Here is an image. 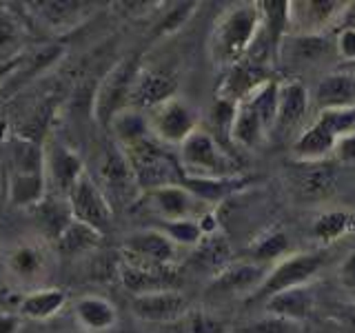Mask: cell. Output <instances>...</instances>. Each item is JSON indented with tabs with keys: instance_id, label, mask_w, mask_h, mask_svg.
Wrapping results in <instances>:
<instances>
[{
	"instance_id": "obj_17",
	"label": "cell",
	"mask_w": 355,
	"mask_h": 333,
	"mask_svg": "<svg viewBox=\"0 0 355 333\" xmlns=\"http://www.w3.org/2000/svg\"><path fill=\"white\" fill-rule=\"evenodd\" d=\"M269 71H266V65L247 56L244 60L236 62L229 69H225V76L218 85L216 98L220 100H229V103L238 105L240 100H244L247 96H251L255 89H258L262 83L269 80Z\"/></svg>"
},
{
	"instance_id": "obj_36",
	"label": "cell",
	"mask_w": 355,
	"mask_h": 333,
	"mask_svg": "<svg viewBox=\"0 0 355 333\" xmlns=\"http://www.w3.org/2000/svg\"><path fill=\"white\" fill-rule=\"evenodd\" d=\"M244 100H249L253 109L258 111V116L262 118L266 131H273L275 127V114H277V80L269 78L266 83H262L251 96Z\"/></svg>"
},
{
	"instance_id": "obj_27",
	"label": "cell",
	"mask_w": 355,
	"mask_h": 333,
	"mask_svg": "<svg viewBox=\"0 0 355 333\" xmlns=\"http://www.w3.org/2000/svg\"><path fill=\"white\" fill-rule=\"evenodd\" d=\"M118 275L122 287L131 296H142L151 291H162V289H175V269H151V266H138L127 260H120Z\"/></svg>"
},
{
	"instance_id": "obj_44",
	"label": "cell",
	"mask_w": 355,
	"mask_h": 333,
	"mask_svg": "<svg viewBox=\"0 0 355 333\" xmlns=\"http://www.w3.org/2000/svg\"><path fill=\"white\" fill-rule=\"evenodd\" d=\"M22 318L18 314H0V333H20Z\"/></svg>"
},
{
	"instance_id": "obj_46",
	"label": "cell",
	"mask_w": 355,
	"mask_h": 333,
	"mask_svg": "<svg viewBox=\"0 0 355 333\" xmlns=\"http://www.w3.org/2000/svg\"><path fill=\"white\" fill-rule=\"evenodd\" d=\"M62 333H87V331H83V329H80V331H62Z\"/></svg>"
},
{
	"instance_id": "obj_30",
	"label": "cell",
	"mask_w": 355,
	"mask_h": 333,
	"mask_svg": "<svg viewBox=\"0 0 355 333\" xmlns=\"http://www.w3.org/2000/svg\"><path fill=\"white\" fill-rule=\"evenodd\" d=\"M293 253V240L291 236L282 229V227H271L262 231L258 238H255L249 247H247V258L255 264L262 266H273L275 262H280L282 258Z\"/></svg>"
},
{
	"instance_id": "obj_16",
	"label": "cell",
	"mask_w": 355,
	"mask_h": 333,
	"mask_svg": "<svg viewBox=\"0 0 355 333\" xmlns=\"http://www.w3.org/2000/svg\"><path fill=\"white\" fill-rule=\"evenodd\" d=\"M142 200L160 220H180V218H198L205 205L198 203L196 196L189 191L182 182L155 187L142 194ZM209 209V207H207Z\"/></svg>"
},
{
	"instance_id": "obj_41",
	"label": "cell",
	"mask_w": 355,
	"mask_h": 333,
	"mask_svg": "<svg viewBox=\"0 0 355 333\" xmlns=\"http://www.w3.org/2000/svg\"><path fill=\"white\" fill-rule=\"evenodd\" d=\"M333 49H336L340 60L347 67L355 65V25H347L336 33V38H333Z\"/></svg>"
},
{
	"instance_id": "obj_4",
	"label": "cell",
	"mask_w": 355,
	"mask_h": 333,
	"mask_svg": "<svg viewBox=\"0 0 355 333\" xmlns=\"http://www.w3.org/2000/svg\"><path fill=\"white\" fill-rule=\"evenodd\" d=\"M178 162L182 166V173L189 178H227L238 173L229 153L205 127L196 129L178 147Z\"/></svg>"
},
{
	"instance_id": "obj_29",
	"label": "cell",
	"mask_w": 355,
	"mask_h": 333,
	"mask_svg": "<svg viewBox=\"0 0 355 333\" xmlns=\"http://www.w3.org/2000/svg\"><path fill=\"white\" fill-rule=\"evenodd\" d=\"M266 136H269V131H266L258 111L253 109L249 100H240L236 105V114H233L229 127V140L233 144H238V147L255 149L264 142Z\"/></svg>"
},
{
	"instance_id": "obj_10",
	"label": "cell",
	"mask_w": 355,
	"mask_h": 333,
	"mask_svg": "<svg viewBox=\"0 0 355 333\" xmlns=\"http://www.w3.org/2000/svg\"><path fill=\"white\" fill-rule=\"evenodd\" d=\"M122 260L151 269H175L178 247L160 229H140L129 233L122 242Z\"/></svg>"
},
{
	"instance_id": "obj_1",
	"label": "cell",
	"mask_w": 355,
	"mask_h": 333,
	"mask_svg": "<svg viewBox=\"0 0 355 333\" xmlns=\"http://www.w3.org/2000/svg\"><path fill=\"white\" fill-rule=\"evenodd\" d=\"M260 33L258 3H238L220 11L207 38V56L218 69H229L249 56Z\"/></svg>"
},
{
	"instance_id": "obj_43",
	"label": "cell",
	"mask_w": 355,
	"mask_h": 333,
	"mask_svg": "<svg viewBox=\"0 0 355 333\" xmlns=\"http://www.w3.org/2000/svg\"><path fill=\"white\" fill-rule=\"evenodd\" d=\"M333 158L338 162H355V131H349L336 140Z\"/></svg>"
},
{
	"instance_id": "obj_39",
	"label": "cell",
	"mask_w": 355,
	"mask_h": 333,
	"mask_svg": "<svg viewBox=\"0 0 355 333\" xmlns=\"http://www.w3.org/2000/svg\"><path fill=\"white\" fill-rule=\"evenodd\" d=\"M20 44H22L20 25L11 16L0 14V62L18 58Z\"/></svg>"
},
{
	"instance_id": "obj_45",
	"label": "cell",
	"mask_w": 355,
	"mask_h": 333,
	"mask_svg": "<svg viewBox=\"0 0 355 333\" xmlns=\"http://www.w3.org/2000/svg\"><path fill=\"white\" fill-rule=\"evenodd\" d=\"M7 133H9V122L5 118H0V142H5Z\"/></svg>"
},
{
	"instance_id": "obj_22",
	"label": "cell",
	"mask_w": 355,
	"mask_h": 333,
	"mask_svg": "<svg viewBox=\"0 0 355 333\" xmlns=\"http://www.w3.org/2000/svg\"><path fill=\"white\" fill-rule=\"evenodd\" d=\"M27 11L49 31L62 33L80 25L92 11H96V7L87 3H69V0H64V3H31L27 5Z\"/></svg>"
},
{
	"instance_id": "obj_26",
	"label": "cell",
	"mask_w": 355,
	"mask_h": 333,
	"mask_svg": "<svg viewBox=\"0 0 355 333\" xmlns=\"http://www.w3.org/2000/svg\"><path fill=\"white\" fill-rule=\"evenodd\" d=\"M73 318L87 333H105L118 325V309L105 296L87 293L73 302Z\"/></svg>"
},
{
	"instance_id": "obj_47",
	"label": "cell",
	"mask_w": 355,
	"mask_h": 333,
	"mask_svg": "<svg viewBox=\"0 0 355 333\" xmlns=\"http://www.w3.org/2000/svg\"><path fill=\"white\" fill-rule=\"evenodd\" d=\"M347 69H351V71L355 74V65H351V67H347Z\"/></svg>"
},
{
	"instance_id": "obj_11",
	"label": "cell",
	"mask_w": 355,
	"mask_h": 333,
	"mask_svg": "<svg viewBox=\"0 0 355 333\" xmlns=\"http://www.w3.org/2000/svg\"><path fill=\"white\" fill-rule=\"evenodd\" d=\"M67 203H69L73 220L89 225L100 233H105L114 222L116 209L111 207L109 198L89 171L73 185L69 196H67Z\"/></svg>"
},
{
	"instance_id": "obj_9",
	"label": "cell",
	"mask_w": 355,
	"mask_h": 333,
	"mask_svg": "<svg viewBox=\"0 0 355 333\" xmlns=\"http://www.w3.org/2000/svg\"><path fill=\"white\" fill-rule=\"evenodd\" d=\"M349 11L351 3H331V0L288 3V33H293V36H324L329 29L340 25Z\"/></svg>"
},
{
	"instance_id": "obj_19",
	"label": "cell",
	"mask_w": 355,
	"mask_h": 333,
	"mask_svg": "<svg viewBox=\"0 0 355 333\" xmlns=\"http://www.w3.org/2000/svg\"><path fill=\"white\" fill-rule=\"evenodd\" d=\"M311 105L318 111L355 109V74L351 69H338L324 76L311 94Z\"/></svg>"
},
{
	"instance_id": "obj_20",
	"label": "cell",
	"mask_w": 355,
	"mask_h": 333,
	"mask_svg": "<svg viewBox=\"0 0 355 333\" xmlns=\"http://www.w3.org/2000/svg\"><path fill=\"white\" fill-rule=\"evenodd\" d=\"M49 196L44 169H11L7 176V203L16 209L33 211Z\"/></svg>"
},
{
	"instance_id": "obj_13",
	"label": "cell",
	"mask_w": 355,
	"mask_h": 333,
	"mask_svg": "<svg viewBox=\"0 0 355 333\" xmlns=\"http://www.w3.org/2000/svg\"><path fill=\"white\" fill-rule=\"evenodd\" d=\"M133 316L149 325H171L189 316V298L180 289H162L131 298Z\"/></svg>"
},
{
	"instance_id": "obj_23",
	"label": "cell",
	"mask_w": 355,
	"mask_h": 333,
	"mask_svg": "<svg viewBox=\"0 0 355 333\" xmlns=\"http://www.w3.org/2000/svg\"><path fill=\"white\" fill-rule=\"evenodd\" d=\"M262 305H264V314L280 316V318L304 325L315 311V291L311 284L284 289V291L271 296L269 300H264Z\"/></svg>"
},
{
	"instance_id": "obj_25",
	"label": "cell",
	"mask_w": 355,
	"mask_h": 333,
	"mask_svg": "<svg viewBox=\"0 0 355 333\" xmlns=\"http://www.w3.org/2000/svg\"><path fill=\"white\" fill-rule=\"evenodd\" d=\"M67 300L69 296L60 287L31 289V291L22 293L16 314L27 322H49L64 309Z\"/></svg>"
},
{
	"instance_id": "obj_2",
	"label": "cell",
	"mask_w": 355,
	"mask_h": 333,
	"mask_svg": "<svg viewBox=\"0 0 355 333\" xmlns=\"http://www.w3.org/2000/svg\"><path fill=\"white\" fill-rule=\"evenodd\" d=\"M329 262V251L318 249V251H293L280 262L269 266L262 284L247 298V305H260L271 296L284 291V289L293 287H304L313 282V278L320 275Z\"/></svg>"
},
{
	"instance_id": "obj_37",
	"label": "cell",
	"mask_w": 355,
	"mask_h": 333,
	"mask_svg": "<svg viewBox=\"0 0 355 333\" xmlns=\"http://www.w3.org/2000/svg\"><path fill=\"white\" fill-rule=\"evenodd\" d=\"M200 9L198 3H180V5H173L166 9V14L158 20V25L153 27L151 31V38L153 40H160L166 36H173L175 31H180L196 11Z\"/></svg>"
},
{
	"instance_id": "obj_28",
	"label": "cell",
	"mask_w": 355,
	"mask_h": 333,
	"mask_svg": "<svg viewBox=\"0 0 355 333\" xmlns=\"http://www.w3.org/2000/svg\"><path fill=\"white\" fill-rule=\"evenodd\" d=\"M355 231V214L351 209L344 207H333L322 211V214L313 220L311 225V238H313L322 249L333 247L340 240Z\"/></svg>"
},
{
	"instance_id": "obj_14",
	"label": "cell",
	"mask_w": 355,
	"mask_h": 333,
	"mask_svg": "<svg viewBox=\"0 0 355 333\" xmlns=\"http://www.w3.org/2000/svg\"><path fill=\"white\" fill-rule=\"evenodd\" d=\"M44 173L49 182V196L67 198L73 185L87 173L83 158L64 142H51L44 147Z\"/></svg>"
},
{
	"instance_id": "obj_18",
	"label": "cell",
	"mask_w": 355,
	"mask_h": 333,
	"mask_svg": "<svg viewBox=\"0 0 355 333\" xmlns=\"http://www.w3.org/2000/svg\"><path fill=\"white\" fill-rule=\"evenodd\" d=\"M311 109V92L297 78H286L277 83V114L275 127L280 131H291L300 127Z\"/></svg>"
},
{
	"instance_id": "obj_15",
	"label": "cell",
	"mask_w": 355,
	"mask_h": 333,
	"mask_svg": "<svg viewBox=\"0 0 355 333\" xmlns=\"http://www.w3.org/2000/svg\"><path fill=\"white\" fill-rule=\"evenodd\" d=\"M173 96H178V80L171 74L147 69V67L140 65V69L131 83L127 109H136V111H142V114H149L151 109L166 103V100Z\"/></svg>"
},
{
	"instance_id": "obj_34",
	"label": "cell",
	"mask_w": 355,
	"mask_h": 333,
	"mask_svg": "<svg viewBox=\"0 0 355 333\" xmlns=\"http://www.w3.org/2000/svg\"><path fill=\"white\" fill-rule=\"evenodd\" d=\"M191 262L193 266L202 271H211V278L216 273H220L225 266L231 262V247H229V240L222 236V233H214V236H207L202 242L198 244L193 249L191 255Z\"/></svg>"
},
{
	"instance_id": "obj_3",
	"label": "cell",
	"mask_w": 355,
	"mask_h": 333,
	"mask_svg": "<svg viewBox=\"0 0 355 333\" xmlns=\"http://www.w3.org/2000/svg\"><path fill=\"white\" fill-rule=\"evenodd\" d=\"M131 164V171L136 176V182L140 187V194H147L155 187L175 185L182 182V166L178 160H173L166 147L160 144L153 136L142 140L133 147L122 149Z\"/></svg>"
},
{
	"instance_id": "obj_6",
	"label": "cell",
	"mask_w": 355,
	"mask_h": 333,
	"mask_svg": "<svg viewBox=\"0 0 355 333\" xmlns=\"http://www.w3.org/2000/svg\"><path fill=\"white\" fill-rule=\"evenodd\" d=\"M147 118L151 136L164 147H180L196 129H200L198 109L182 96H173L151 109Z\"/></svg>"
},
{
	"instance_id": "obj_24",
	"label": "cell",
	"mask_w": 355,
	"mask_h": 333,
	"mask_svg": "<svg viewBox=\"0 0 355 333\" xmlns=\"http://www.w3.org/2000/svg\"><path fill=\"white\" fill-rule=\"evenodd\" d=\"M336 140H338L336 133H333L320 118H315L313 125H309L300 131V136L293 142L291 153L297 162L318 164V162H324L327 158H333Z\"/></svg>"
},
{
	"instance_id": "obj_8",
	"label": "cell",
	"mask_w": 355,
	"mask_h": 333,
	"mask_svg": "<svg viewBox=\"0 0 355 333\" xmlns=\"http://www.w3.org/2000/svg\"><path fill=\"white\" fill-rule=\"evenodd\" d=\"M96 182L105 191V196L109 198V203L114 209H116V205H120V207L131 205L133 200H138V196H142L127 155L116 142H111L109 147L100 153Z\"/></svg>"
},
{
	"instance_id": "obj_12",
	"label": "cell",
	"mask_w": 355,
	"mask_h": 333,
	"mask_svg": "<svg viewBox=\"0 0 355 333\" xmlns=\"http://www.w3.org/2000/svg\"><path fill=\"white\" fill-rule=\"evenodd\" d=\"M266 271H269L266 266L255 264L251 260H231L225 269L211 278L207 296L216 300L242 296L247 300L262 284Z\"/></svg>"
},
{
	"instance_id": "obj_5",
	"label": "cell",
	"mask_w": 355,
	"mask_h": 333,
	"mask_svg": "<svg viewBox=\"0 0 355 333\" xmlns=\"http://www.w3.org/2000/svg\"><path fill=\"white\" fill-rule=\"evenodd\" d=\"M55 251L44 238H25L11 244L5 253V271L16 284L31 289L47 287L53 271Z\"/></svg>"
},
{
	"instance_id": "obj_35",
	"label": "cell",
	"mask_w": 355,
	"mask_h": 333,
	"mask_svg": "<svg viewBox=\"0 0 355 333\" xmlns=\"http://www.w3.org/2000/svg\"><path fill=\"white\" fill-rule=\"evenodd\" d=\"M155 229H160L175 247L196 249L205 240V233L200 229L198 218H180V220H160Z\"/></svg>"
},
{
	"instance_id": "obj_40",
	"label": "cell",
	"mask_w": 355,
	"mask_h": 333,
	"mask_svg": "<svg viewBox=\"0 0 355 333\" xmlns=\"http://www.w3.org/2000/svg\"><path fill=\"white\" fill-rule=\"evenodd\" d=\"M187 333H225V325L209 311H189Z\"/></svg>"
},
{
	"instance_id": "obj_38",
	"label": "cell",
	"mask_w": 355,
	"mask_h": 333,
	"mask_svg": "<svg viewBox=\"0 0 355 333\" xmlns=\"http://www.w3.org/2000/svg\"><path fill=\"white\" fill-rule=\"evenodd\" d=\"M238 333H302V325L280 316L264 314L260 318L249 320L247 325H242Z\"/></svg>"
},
{
	"instance_id": "obj_7",
	"label": "cell",
	"mask_w": 355,
	"mask_h": 333,
	"mask_svg": "<svg viewBox=\"0 0 355 333\" xmlns=\"http://www.w3.org/2000/svg\"><path fill=\"white\" fill-rule=\"evenodd\" d=\"M138 69H140L138 56H125L120 62L111 67L109 74L103 78V83L98 85V92L94 96V118L105 129L109 127L111 118L127 109L131 83L136 78Z\"/></svg>"
},
{
	"instance_id": "obj_21",
	"label": "cell",
	"mask_w": 355,
	"mask_h": 333,
	"mask_svg": "<svg viewBox=\"0 0 355 333\" xmlns=\"http://www.w3.org/2000/svg\"><path fill=\"white\" fill-rule=\"evenodd\" d=\"M249 176H227V178H182V185L196 196L198 203H202L205 207L214 209L222 205L229 198H236L238 194L247 191L251 187Z\"/></svg>"
},
{
	"instance_id": "obj_33",
	"label": "cell",
	"mask_w": 355,
	"mask_h": 333,
	"mask_svg": "<svg viewBox=\"0 0 355 333\" xmlns=\"http://www.w3.org/2000/svg\"><path fill=\"white\" fill-rule=\"evenodd\" d=\"M33 211H36L38 225L42 231L40 238H44L49 244L58 240L60 233L69 227L73 220L69 203H67V198H60V196H47L44 203H40Z\"/></svg>"
},
{
	"instance_id": "obj_32",
	"label": "cell",
	"mask_w": 355,
	"mask_h": 333,
	"mask_svg": "<svg viewBox=\"0 0 355 333\" xmlns=\"http://www.w3.org/2000/svg\"><path fill=\"white\" fill-rule=\"evenodd\" d=\"M107 129L111 131L114 142L120 149L133 147V144H138L151 136L147 114H142V111H136V109H125V111H120V114H116L111 118Z\"/></svg>"
},
{
	"instance_id": "obj_31",
	"label": "cell",
	"mask_w": 355,
	"mask_h": 333,
	"mask_svg": "<svg viewBox=\"0 0 355 333\" xmlns=\"http://www.w3.org/2000/svg\"><path fill=\"white\" fill-rule=\"evenodd\" d=\"M103 236L105 233L92 229L89 225L71 220V225L60 233L58 240H55L51 247H53L55 255L73 260V258H80V255L96 251L100 244H103Z\"/></svg>"
},
{
	"instance_id": "obj_42",
	"label": "cell",
	"mask_w": 355,
	"mask_h": 333,
	"mask_svg": "<svg viewBox=\"0 0 355 333\" xmlns=\"http://www.w3.org/2000/svg\"><path fill=\"white\" fill-rule=\"evenodd\" d=\"M338 282L347 289L351 296H355V249L347 253V258L338 264Z\"/></svg>"
}]
</instances>
